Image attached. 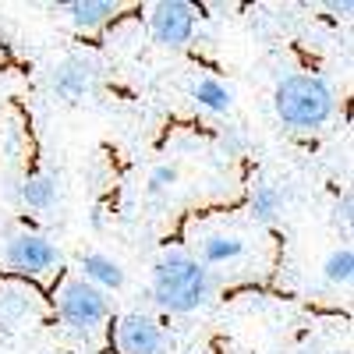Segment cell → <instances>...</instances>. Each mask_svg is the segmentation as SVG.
<instances>
[{
    "mask_svg": "<svg viewBox=\"0 0 354 354\" xmlns=\"http://www.w3.org/2000/svg\"><path fill=\"white\" fill-rule=\"evenodd\" d=\"M216 280L205 266L185 252H170L153 266V301L163 312H195L213 298Z\"/></svg>",
    "mask_w": 354,
    "mask_h": 354,
    "instance_id": "cell-1",
    "label": "cell"
},
{
    "mask_svg": "<svg viewBox=\"0 0 354 354\" xmlns=\"http://www.w3.org/2000/svg\"><path fill=\"white\" fill-rule=\"evenodd\" d=\"M273 110H277L283 128L315 131V128L326 124L337 110L333 85L319 75H287L273 93Z\"/></svg>",
    "mask_w": 354,
    "mask_h": 354,
    "instance_id": "cell-2",
    "label": "cell"
},
{
    "mask_svg": "<svg viewBox=\"0 0 354 354\" xmlns=\"http://www.w3.org/2000/svg\"><path fill=\"white\" fill-rule=\"evenodd\" d=\"M57 315H61L75 333L93 337L110 315V301L100 287L85 283V280H71V283H64L61 294H57Z\"/></svg>",
    "mask_w": 354,
    "mask_h": 354,
    "instance_id": "cell-3",
    "label": "cell"
},
{
    "mask_svg": "<svg viewBox=\"0 0 354 354\" xmlns=\"http://www.w3.org/2000/svg\"><path fill=\"white\" fill-rule=\"evenodd\" d=\"M149 32L160 46H170V50H181L192 43L195 36V11L185 0H160L149 15Z\"/></svg>",
    "mask_w": 354,
    "mask_h": 354,
    "instance_id": "cell-4",
    "label": "cell"
},
{
    "mask_svg": "<svg viewBox=\"0 0 354 354\" xmlns=\"http://www.w3.org/2000/svg\"><path fill=\"white\" fill-rule=\"evenodd\" d=\"M4 262L25 277H43L61 262V252H57V245L50 238H43V234H18V238H11L8 248H4Z\"/></svg>",
    "mask_w": 354,
    "mask_h": 354,
    "instance_id": "cell-5",
    "label": "cell"
},
{
    "mask_svg": "<svg viewBox=\"0 0 354 354\" xmlns=\"http://www.w3.org/2000/svg\"><path fill=\"white\" fill-rule=\"evenodd\" d=\"M117 347L124 354H163V330L153 315L131 312L117 326Z\"/></svg>",
    "mask_w": 354,
    "mask_h": 354,
    "instance_id": "cell-6",
    "label": "cell"
},
{
    "mask_svg": "<svg viewBox=\"0 0 354 354\" xmlns=\"http://www.w3.org/2000/svg\"><path fill=\"white\" fill-rule=\"evenodd\" d=\"M93 64L85 61V57H68V61H61L53 68L50 75V88H53V96L57 100H64V103H78L85 100V93L93 88Z\"/></svg>",
    "mask_w": 354,
    "mask_h": 354,
    "instance_id": "cell-7",
    "label": "cell"
},
{
    "mask_svg": "<svg viewBox=\"0 0 354 354\" xmlns=\"http://www.w3.org/2000/svg\"><path fill=\"white\" fill-rule=\"evenodd\" d=\"M36 312H39V301H36L32 290L15 287V283H4V287H0V326H4V330L21 326V322L32 319Z\"/></svg>",
    "mask_w": 354,
    "mask_h": 354,
    "instance_id": "cell-8",
    "label": "cell"
},
{
    "mask_svg": "<svg viewBox=\"0 0 354 354\" xmlns=\"http://www.w3.org/2000/svg\"><path fill=\"white\" fill-rule=\"evenodd\" d=\"M82 270H85V283H93V287H106V290H117V287H124V270H121V262H113L110 255H100V252H88L82 255Z\"/></svg>",
    "mask_w": 354,
    "mask_h": 354,
    "instance_id": "cell-9",
    "label": "cell"
},
{
    "mask_svg": "<svg viewBox=\"0 0 354 354\" xmlns=\"http://www.w3.org/2000/svg\"><path fill=\"white\" fill-rule=\"evenodd\" d=\"M198 255H202L198 262L209 270V266H223V262H230V259L245 255V241H241V238H227V234H213V238L202 241V252H198Z\"/></svg>",
    "mask_w": 354,
    "mask_h": 354,
    "instance_id": "cell-10",
    "label": "cell"
},
{
    "mask_svg": "<svg viewBox=\"0 0 354 354\" xmlns=\"http://www.w3.org/2000/svg\"><path fill=\"white\" fill-rule=\"evenodd\" d=\"M68 11L75 28H96L117 15V4L113 0H75V4H68Z\"/></svg>",
    "mask_w": 354,
    "mask_h": 354,
    "instance_id": "cell-11",
    "label": "cell"
},
{
    "mask_svg": "<svg viewBox=\"0 0 354 354\" xmlns=\"http://www.w3.org/2000/svg\"><path fill=\"white\" fill-rule=\"evenodd\" d=\"M192 96H195V103L202 110H209V113H227L230 103H234L230 100V88L223 82H216V78H198L192 85Z\"/></svg>",
    "mask_w": 354,
    "mask_h": 354,
    "instance_id": "cell-12",
    "label": "cell"
},
{
    "mask_svg": "<svg viewBox=\"0 0 354 354\" xmlns=\"http://www.w3.org/2000/svg\"><path fill=\"white\" fill-rule=\"evenodd\" d=\"M18 198L28 205V209H50L53 198H57V185H53V177H46V174H32V177H25Z\"/></svg>",
    "mask_w": 354,
    "mask_h": 354,
    "instance_id": "cell-13",
    "label": "cell"
},
{
    "mask_svg": "<svg viewBox=\"0 0 354 354\" xmlns=\"http://www.w3.org/2000/svg\"><path fill=\"white\" fill-rule=\"evenodd\" d=\"M283 213V195L277 185H259L252 192V216L262 220V223H273L277 216Z\"/></svg>",
    "mask_w": 354,
    "mask_h": 354,
    "instance_id": "cell-14",
    "label": "cell"
},
{
    "mask_svg": "<svg viewBox=\"0 0 354 354\" xmlns=\"http://www.w3.org/2000/svg\"><path fill=\"white\" fill-rule=\"evenodd\" d=\"M322 277H326L330 283H351V277H354V252H351V245H344V248H337L330 259H326V266H322Z\"/></svg>",
    "mask_w": 354,
    "mask_h": 354,
    "instance_id": "cell-15",
    "label": "cell"
},
{
    "mask_svg": "<svg viewBox=\"0 0 354 354\" xmlns=\"http://www.w3.org/2000/svg\"><path fill=\"white\" fill-rule=\"evenodd\" d=\"M177 181V167H156L149 177V192H167Z\"/></svg>",
    "mask_w": 354,
    "mask_h": 354,
    "instance_id": "cell-16",
    "label": "cell"
},
{
    "mask_svg": "<svg viewBox=\"0 0 354 354\" xmlns=\"http://www.w3.org/2000/svg\"><path fill=\"white\" fill-rule=\"evenodd\" d=\"M351 209H354V195L347 192V195L337 202V223H344V230H351Z\"/></svg>",
    "mask_w": 354,
    "mask_h": 354,
    "instance_id": "cell-17",
    "label": "cell"
},
{
    "mask_svg": "<svg viewBox=\"0 0 354 354\" xmlns=\"http://www.w3.org/2000/svg\"><path fill=\"white\" fill-rule=\"evenodd\" d=\"M330 11H344V15H347V11H351V0H344V4H337V0H333Z\"/></svg>",
    "mask_w": 354,
    "mask_h": 354,
    "instance_id": "cell-18",
    "label": "cell"
}]
</instances>
